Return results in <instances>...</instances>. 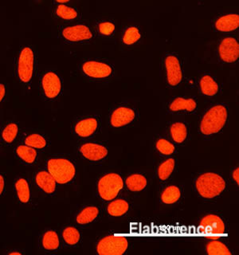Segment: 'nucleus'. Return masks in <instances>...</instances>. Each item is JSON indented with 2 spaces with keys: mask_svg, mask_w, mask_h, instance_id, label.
Wrapping results in <instances>:
<instances>
[{
  "mask_svg": "<svg viewBox=\"0 0 239 255\" xmlns=\"http://www.w3.org/2000/svg\"><path fill=\"white\" fill-rule=\"evenodd\" d=\"M38 68V53L30 45L20 48L14 60V73L20 83L30 88Z\"/></svg>",
  "mask_w": 239,
  "mask_h": 255,
  "instance_id": "f257e3e1",
  "label": "nucleus"
},
{
  "mask_svg": "<svg viewBox=\"0 0 239 255\" xmlns=\"http://www.w3.org/2000/svg\"><path fill=\"white\" fill-rule=\"evenodd\" d=\"M228 116V108L223 104L210 107L199 122V131L202 135L211 136L219 133L227 125Z\"/></svg>",
  "mask_w": 239,
  "mask_h": 255,
  "instance_id": "f03ea898",
  "label": "nucleus"
},
{
  "mask_svg": "<svg viewBox=\"0 0 239 255\" xmlns=\"http://www.w3.org/2000/svg\"><path fill=\"white\" fill-rule=\"evenodd\" d=\"M45 168L60 185L71 183L77 174V168L74 162L60 155H52L48 158Z\"/></svg>",
  "mask_w": 239,
  "mask_h": 255,
  "instance_id": "7ed1b4c3",
  "label": "nucleus"
},
{
  "mask_svg": "<svg viewBox=\"0 0 239 255\" xmlns=\"http://www.w3.org/2000/svg\"><path fill=\"white\" fill-rule=\"evenodd\" d=\"M227 183L221 175L215 172H205L195 180V189L202 198L212 199L225 191Z\"/></svg>",
  "mask_w": 239,
  "mask_h": 255,
  "instance_id": "20e7f679",
  "label": "nucleus"
},
{
  "mask_svg": "<svg viewBox=\"0 0 239 255\" xmlns=\"http://www.w3.org/2000/svg\"><path fill=\"white\" fill-rule=\"evenodd\" d=\"M38 90L44 99L50 102L55 101L63 90L62 77L56 70H44L38 79Z\"/></svg>",
  "mask_w": 239,
  "mask_h": 255,
  "instance_id": "39448f33",
  "label": "nucleus"
},
{
  "mask_svg": "<svg viewBox=\"0 0 239 255\" xmlns=\"http://www.w3.org/2000/svg\"><path fill=\"white\" fill-rule=\"evenodd\" d=\"M58 38L65 43H88L94 39V33L86 24H72L60 28Z\"/></svg>",
  "mask_w": 239,
  "mask_h": 255,
  "instance_id": "423d86ee",
  "label": "nucleus"
},
{
  "mask_svg": "<svg viewBox=\"0 0 239 255\" xmlns=\"http://www.w3.org/2000/svg\"><path fill=\"white\" fill-rule=\"evenodd\" d=\"M123 180L119 174L110 172L98 179L97 190L99 197L104 201L110 202L116 199L123 189Z\"/></svg>",
  "mask_w": 239,
  "mask_h": 255,
  "instance_id": "0eeeda50",
  "label": "nucleus"
},
{
  "mask_svg": "<svg viewBox=\"0 0 239 255\" xmlns=\"http://www.w3.org/2000/svg\"><path fill=\"white\" fill-rule=\"evenodd\" d=\"M80 70L91 80H106L114 74V67L109 62L100 59H86L80 65Z\"/></svg>",
  "mask_w": 239,
  "mask_h": 255,
  "instance_id": "6e6552de",
  "label": "nucleus"
},
{
  "mask_svg": "<svg viewBox=\"0 0 239 255\" xmlns=\"http://www.w3.org/2000/svg\"><path fill=\"white\" fill-rule=\"evenodd\" d=\"M128 248V240L123 236L106 235L100 239L96 245L99 255H122Z\"/></svg>",
  "mask_w": 239,
  "mask_h": 255,
  "instance_id": "1a4fd4ad",
  "label": "nucleus"
},
{
  "mask_svg": "<svg viewBox=\"0 0 239 255\" xmlns=\"http://www.w3.org/2000/svg\"><path fill=\"white\" fill-rule=\"evenodd\" d=\"M100 120L97 116H85L76 120L73 125V131L82 139H90L98 133Z\"/></svg>",
  "mask_w": 239,
  "mask_h": 255,
  "instance_id": "9d476101",
  "label": "nucleus"
},
{
  "mask_svg": "<svg viewBox=\"0 0 239 255\" xmlns=\"http://www.w3.org/2000/svg\"><path fill=\"white\" fill-rule=\"evenodd\" d=\"M218 56L224 63H235L239 57V43L237 38L227 37L219 42L217 49Z\"/></svg>",
  "mask_w": 239,
  "mask_h": 255,
  "instance_id": "9b49d317",
  "label": "nucleus"
},
{
  "mask_svg": "<svg viewBox=\"0 0 239 255\" xmlns=\"http://www.w3.org/2000/svg\"><path fill=\"white\" fill-rule=\"evenodd\" d=\"M166 79L171 87H176L183 80V70L179 57L175 54H167L164 58Z\"/></svg>",
  "mask_w": 239,
  "mask_h": 255,
  "instance_id": "f8f14e48",
  "label": "nucleus"
},
{
  "mask_svg": "<svg viewBox=\"0 0 239 255\" xmlns=\"http://www.w3.org/2000/svg\"><path fill=\"white\" fill-rule=\"evenodd\" d=\"M78 151L84 159L93 163L102 161L109 154L106 146L96 142H84L80 144Z\"/></svg>",
  "mask_w": 239,
  "mask_h": 255,
  "instance_id": "ddd939ff",
  "label": "nucleus"
},
{
  "mask_svg": "<svg viewBox=\"0 0 239 255\" xmlns=\"http://www.w3.org/2000/svg\"><path fill=\"white\" fill-rule=\"evenodd\" d=\"M34 182L36 187L45 195L53 196L58 189V183L46 168H40L35 171Z\"/></svg>",
  "mask_w": 239,
  "mask_h": 255,
  "instance_id": "4468645a",
  "label": "nucleus"
},
{
  "mask_svg": "<svg viewBox=\"0 0 239 255\" xmlns=\"http://www.w3.org/2000/svg\"><path fill=\"white\" fill-rule=\"evenodd\" d=\"M199 227L203 233L209 235H223L226 233L225 223L221 217L215 214H208L203 216L199 222Z\"/></svg>",
  "mask_w": 239,
  "mask_h": 255,
  "instance_id": "2eb2a0df",
  "label": "nucleus"
},
{
  "mask_svg": "<svg viewBox=\"0 0 239 255\" xmlns=\"http://www.w3.org/2000/svg\"><path fill=\"white\" fill-rule=\"evenodd\" d=\"M135 116L133 109L127 106H118L110 114V126L114 128L125 127L134 122Z\"/></svg>",
  "mask_w": 239,
  "mask_h": 255,
  "instance_id": "dca6fc26",
  "label": "nucleus"
},
{
  "mask_svg": "<svg viewBox=\"0 0 239 255\" xmlns=\"http://www.w3.org/2000/svg\"><path fill=\"white\" fill-rule=\"evenodd\" d=\"M38 244L42 251L54 253L61 247V238L55 230L45 229L40 234Z\"/></svg>",
  "mask_w": 239,
  "mask_h": 255,
  "instance_id": "f3484780",
  "label": "nucleus"
},
{
  "mask_svg": "<svg viewBox=\"0 0 239 255\" xmlns=\"http://www.w3.org/2000/svg\"><path fill=\"white\" fill-rule=\"evenodd\" d=\"M21 143L34 147L38 151H45L50 145V140L45 134L34 131L22 133Z\"/></svg>",
  "mask_w": 239,
  "mask_h": 255,
  "instance_id": "a211bd4d",
  "label": "nucleus"
},
{
  "mask_svg": "<svg viewBox=\"0 0 239 255\" xmlns=\"http://www.w3.org/2000/svg\"><path fill=\"white\" fill-rule=\"evenodd\" d=\"M15 157L25 165H34L39 158V151L34 147L20 143L14 149Z\"/></svg>",
  "mask_w": 239,
  "mask_h": 255,
  "instance_id": "6ab92c4d",
  "label": "nucleus"
},
{
  "mask_svg": "<svg viewBox=\"0 0 239 255\" xmlns=\"http://www.w3.org/2000/svg\"><path fill=\"white\" fill-rule=\"evenodd\" d=\"M14 194L16 199L22 204H29L31 201V188L26 178L18 176L14 181Z\"/></svg>",
  "mask_w": 239,
  "mask_h": 255,
  "instance_id": "aec40b11",
  "label": "nucleus"
},
{
  "mask_svg": "<svg viewBox=\"0 0 239 255\" xmlns=\"http://www.w3.org/2000/svg\"><path fill=\"white\" fill-rule=\"evenodd\" d=\"M239 26V14H227L220 16L214 22L216 31L231 32L237 30Z\"/></svg>",
  "mask_w": 239,
  "mask_h": 255,
  "instance_id": "412c9836",
  "label": "nucleus"
},
{
  "mask_svg": "<svg viewBox=\"0 0 239 255\" xmlns=\"http://www.w3.org/2000/svg\"><path fill=\"white\" fill-rule=\"evenodd\" d=\"M20 127L18 123L15 122H8L2 126L0 131V137L2 143L10 146L15 143L19 137Z\"/></svg>",
  "mask_w": 239,
  "mask_h": 255,
  "instance_id": "4be33fe9",
  "label": "nucleus"
},
{
  "mask_svg": "<svg viewBox=\"0 0 239 255\" xmlns=\"http://www.w3.org/2000/svg\"><path fill=\"white\" fill-rule=\"evenodd\" d=\"M99 215V207L94 205L86 206L76 215V223L80 226L90 225L97 220Z\"/></svg>",
  "mask_w": 239,
  "mask_h": 255,
  "instance_id": "5701e85b",
  "label": "nucleus"
},
{
  "mask_svg": "<svg viewBox=\"0 0 239 255\" xmlns=\"http://www.w3.org/2000/svg\"><path fill=\"white\" fill-rule=\"evenodd\" d=\"M197 109V102L192 98L177 97L171 101L168 106V110L172 113L178 112H187L193 113Z\"/></svg>",
  "mask_w": 239,
  "mask_h": 255,
  "instance_id": "b1692460",
  "label": "nucleus"
},
{
  "mask_svg": "<svg viewBox=\"0 0 239 255\" xmlns=\"http://www.w3.org/2000/svg\"><path fill=\"white\" fill-rule=\"evenodd\" d=\"M53 14L56 18L63 21H74L79 18L78 10L67 4H54L53 7Z\"/></svg>",
  "mask_w": 239,
  "mask_h": 255,
  "instance_id": "393cba45",
  "label": "nucleus"
},
{
  "mask_svg": "<svg viewBox=\"0 0 239 255\" xmlns=\"http://www.w3.org/2000/svg\"><path fill=\"white\" fill-rule=\"evenodd\" d=\"M60 238L66 246L75 247L82 240V234L74 226H66L62 230Z\"/></svg>",
  "mask_w": 239,
  "mask_h": 255,
  "instance_id": "a878e982",
  "label": "nucleus"
},
{
  "mask_svg": "<svg viewBox=\"0 0 239 255\" xmlns=\"http://www.w3.org/2000/svg\"><path fill=\"white\" fill-rule=\"evenodd\" d=\"M199 86L202 94L207 97H213L219 91V84L212 76L208 74L202 76L199 80Z\"/></svg>",
  "mask_w": 239,
  "mask_h": 255,
  "instance_id": "bb28decb",
  "label": "nucleus"
},
{
  "mask_svg": "<svg viewBox=\"0 0 239 255\" xmlns=\"http://www.w3.org/2000/svg\"><path fill=\"white\" fill-rule=\"evenodd\" d=\"M129 210V203L123 199H113L107 207V212L113 217H120Z\"/></svg>",
  "mask_w": 239,
  "mask_h": 255,
  "instance_id": "cd10ccee",
  "label": "nucleus"
},
{
  "mask_svg": "<svg viewBox=\"0 0 239 255\" xmlns=\"http://www.w3.org/2000/svg\"><path fill=\"white\" fill-rule=\"evenodd\" d=\"M147 179L141 174H131L125 179V185L127 189L133 192L143 191L147 187Z\"/></svg>",
  "mask_w": 239,
  "mask_h": 255,
  "instance_id": "c85d7f7f",
  "label": "nucleus"
},
{
  "mask_svg": "<svg viewBox=\"0 0 239 255\" xmlns=\"http://www.w3.org/2000/svg\"><path fill=\"white\" fill-rule=\"evenodd\" d=\"M170 135L175 143H183L188 135L187 126L183 122H175L170 127Z\"/></svg>",
  "mask_w": 239,
  "mask_h": 255,
  "instance_id": "c756f323",
  "label": "nucleus"
},
{
  "mask_svg": "<svg viewBox=\"0 0 239 255\" xmlns=\"http://www.w3.org/2000/svg\"><path fill=\"white\" fill-rule=\"evenodd\" d=\"M206 252L209 255H231V251L225 243L218 239L211 240L206 245Z\"/></svg>",
  "mask_w": 239,
  "mask_h": 255,
  "instance_id": "7c9ffc66",
  "label": "nucleus"
},
{
  "mask_svg": "<svg viewBox=\"0 0 239 255\" xmlns=\"http://www.w3.org/2000/svg\"><path fill=\"white\" fill-rule=\"evenodd\" d=\"M181 197V191L177 186L171 185L162 191L160 199L164 204H174Z\"/></svg>",
  "mask_w": 239,
  "mask_h": 255,
  "instance_id": "2f4dec72",
  "label": "nucleus"
},
{
  "mask_svg": "<svg viewBox=\"0 0 239 255\" xmlns=\"http://www.w3.org/2000/svg\"><path fill=\"white\" fill-rule=\"evenodd\" d=\"M141 38V33L137 26H129L126 28L122 35V43L126 46H131L139 42Z\"/></svg>",
  "mask_w": 239,
  "mask_h": 255,
  "instance_id": "473e14b6",
  "label": "nucleus"
},
{
  "mask_svg": "<svg viewBox=\"0 0 239 255\" xmlns=\"http://www.w3.org/2000/svg\"><path fill=\"white\" fill-rule=\"evenodd\" d=\"M175 167V160L174 158H169L162 162L158 167L157 175L162 181H165L169 179L174 171Z\"/></svg>",
  "mask_w": 239,
  "mask_h": 255,
  "instance_id": "72a5a7b5",
  "label": "nucleus"
},
{
  "mask_svg": "<svg viewBox=\"0 0 239 255\" xmlns=\"http://www.w3.org/2000/svg\"><path fill=\"white\" fill-rule=\"evenodd\" d=\"M155 147L159 153L163 155H171L175 152V146L169 140L160 138L155 143Z\"/></svg>",
  "mask_w": 239,
  "mask_h": 255,
  "instance_id": "f704fd0d",
  "label": "nucleus"
},
{
  "mask_svg": "<svg viewBox=\"0 0 239 255\" xmlns=\"http://www.w3.org/2000/svg\"><path fill=\"white\" fill-rule=\"evenodd\" d=\"M115 30V24L110 21H101L97 24L98 34L103 37H110L114 34Z\"/></svg>",
  "mask_w": 239,
  "mask_h": 255,
  "instance_id": "c9c22d12",
  "label": "nucleus"
},
{
  "mask_svg": "<svg viewBox=\"0 0 239 255\" xmlns=\"http://www.w3.org/2000/svg\"><path fill=\"white\" fill-rule=\"evenodd\" d=\"M6 96V86L2 82H0V107Z\"/></svg>",
  "mask_w": 239,
  "mask_h": 255,
  "instance_id": "e433bc0d",
  "label": "nucleus"
},
{
  "mask_svg": "<svg viewBox=\"0 0 239 255\" xmlns=\"http://www.w3.org/2000/svg\"><path fill=\"white\" fill-rule=\"evenodd\" d=\"M6 190V181H5V177L1 172H0V199L3 196Z\"/></svg>",
  "mask_w": 239,
  "mask_h": 255,
  "instance_id": "4c0bfd02",
  "label": "nucleus"
},
{
  "mask_svg": "<svg viewBox=\"0 0 239 255\" xmlns=\"http://www.w3.org/2000/svg\"><path fill=\"white\" fill-rule=\"evenodd\" d=\"M232 178H233L234 181L236 183L237 185H239V167H235L232 172Z\"/></svg>",
  "mask_w": 239,
  "mask_h": 255,
  "instance_id": "58836bf2",
  "label": "nucleus"
},
{
  "mask_svg": "<svg viewBox=\"0 0 239 255\" xmlns=\"http://www.w3.org/2000/svg\"><path fill=\"white\" fill-rule=\"evenodd\" d=\"M7 255H23L22 251H8L7 253H6Z\"/></svg>",
  "mask_w": 239,
  "mask_h": 255,
  "instance_id": "ea45409f",
  "label": "nucleus"
},
{
  "mask_svg": "<svg viewBox=\"0 0 239 255\" xmlns=\"http://www.w3.org/2000/svg\"><path fill=\"white\" fill-rule=\"evenodd\" d=\"M54 4H67L70 2L71 0H53Z\"/></svg>",
  "mask_w": 239,
  "mask_h": 255,
  "instance_id": "a19ab883",
  "label": "nucleus"
},
{
  "mask_svg": "<svg viewBox=\"0 0 239 255\" xmlns=\"http://www.w3.org/2000/svg\"><path fill=\"white\" fill-rule=\"evenodd\" d=\"M35 2H42V1H46V0H34Z\"/></svg>",
  "mask_w": 239,
  "mask_h": 255,
  "instance_id": "79ce46f5",
  "label": "nucleus"
},
{
  "mask_svg": "<svg viewBox=\"0 0 239 255\" xmlns=\"http://www.w3.org/2000/svg\"><path fill=\"white\" fill-rule=\"evenodd\" d=\"M0 147H1V145H0Z\"/></svg>",
  "mask_w": 239,
  "mask_h": 255,
  "instance_id": "37998d69",
  "label": "nucleus"
}]
</instances>
